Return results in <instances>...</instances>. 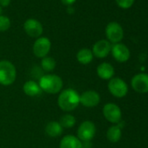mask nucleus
Here are the masks:
<instances>
[{
    "label": "nucleus",
    "mask_w": 148,
    "mask_h": 148,
    "mask_svg": "<svg viewBox=\"0 0 148 148\" xmlns=\"http://www.w3.org/2000/svg\"><path fill=\"white\" fill-rule=\"evenodd\" d=\"M96 125L90 120L83 121L77 130V137L84 143L91 141L96 134Z\"/></svg>",
    "instance_id": "5"
},
{
    "label": "nucleus",
    "mask_w": 148,
    "mask_h": 148,
    "mask_svg": "<svg viewBox=\"0 0 148 148\" xmlns=\"http://www.w3.org/2000/svg\"><path fill=\"white\" fill-rule=\"evenodd\" d=\"M93 54L91 49L89 48H82L80 49L76 55V58L78 62L81 64L87 65L93 60Z\"/></svg>",
    "instance_id": "17"
},
{
    "label": "nucleus",
    "mask_w": 148,
    "mask_h": 148,
    "mask_svg": "<svg viewBox=\"0 0 148 148\" xmlns=\"http://www.w3.org/2000/svg\"><path fill=\"white\" fill-rule=\"evenodd\" d=\"M79 93L72 88L62 90L58 98V107L65 112L75 110L79 105Z\"/></svg>",
    "instance_id": "1"
},
{
    "label": "nucleus",
    "mask_w": 148,
    "mask_h": 148,
    "mask_svg": "<svg viewBox=\"0 0 148 148\" xmlns=\"http://www.w3.org/2000/svg\"><path fill=\"white\" fill-rule=\"evenodd\" d=\"M112 44L106 39H101L97 41L92 49V54L98 58H105L111 53Z\"/></svg>",
    "instance_id": "13"
},
{
    "label": "nucleus",
    "mask_w": 148,
    "mask_h": 148,
    "mask_svg": "<svg viewBox=\"0 0 148 148\" xmlns=\"http://www.w3.org/2000/svg\"><path fill=\"white\" fill-rule=\"evenodd\" d=\"M24 30L29 37L38 38L42 36L44 27L38 20L35 18H28L24 23Z\"/></svg>",
    "instance_id": "9"
},
{
    "label": "nucleus",
    "mask_w": 148,
    "mask_h": 148,
    "mask_svg": "<svg viewBox=\"0 0 148 148\" xmlns=\"http://www.w3.org/2000/svg\"><path fill=\"white\" fill-rule=\"evenodd\" d=\"M23 91L29 97H37L41 94L42 90L38 82L35 80H28L23 86Z\"/></svg>",
    "instance_id": "16"
},
{
    "label": "nucleus",
    "mask_w": 148,
    "mask_h": 148,
    "mask_svg": "<svg viewBox=\"0 0 148 148\" xmlns=\"http://www.w3.org/2000/svg\"><path fill=\"white\" fill-rule=\"evenodd\" d=\"M102 112L105 119L113 125L119 124L122 119V111L115 103H106L103 106Z\"/></svg>",
    "instance_id": "6"
},
{
    "label": "nucleus",
    "mask_w": 148,
    "mask_h": 148,
    "mask_svg": "<svg viewBox=\"0 0 148 148\" xmlns=\"http://www.w3.org/2000/svg\"><path fill=\"white\" fill-rule=\"evenodd\" d=\"M107 88L109 92L115 98H124L128 93V85L125 80L119 77H113L108 82Z\"/></svg>",
    "instance_id": "4"
},
{
    "label": "nucleus",
    "mask_w": 148,
    "mask_h": 148,
    "mask_svg": "<svg viewBox=\"0 0 148 148\" xmlns=\"http://www.w3.org/2000/svg\"><path fill=\"white\" fill-rule=\"evenodd\" d=\"M60 1L63 5H64L66 6H71L75 3L77 0H60Z\"/></svg>",
    "instance_id": "24"
},
{
    "label": "nucleus",
    "mask_w": 148,
    "mask_h": 148,
    "mask_svg": "<svg viewBox=\"0 0 148 148\" xmlns=\"http://www.w3.org/2000/svg\"><path fill=\"white\" fill-rule=\"evenodd\" d=\"M64 128L61 126L58 121H50L45 125V133L47 136L51 138L59 137L63 132Z\"/></svg>",
    "instance_id": "18"
},
{
    "label": "nucleus",
    "mask_w": 148,
    "mask_h": 148,
    "mask_svg": "<svg viewBox=\"0 0 148 148\" xmlns=\"http://www.w3.org/2000/svg\"><path fill=\"white\" fill-rule=\"evenodd\" d=\"M57 65L56 60L50 56H46L43 58H41L40 61V67L43 70V71L45 72H51L55 70Z\"/></svg>",
    "instance_id": "20"
},
{
    "label": "nucleus",
    "mask_w": 148,
    "mask_h": 148,
    "mask_svg": "<svg viewBox=\"0 0 148 148\" xmlns=\"http://www.w3.org/2000/svg\"><path fill=\"white\" fill-rule=\"evenodd\" d=\"M83 142L75 135H65L59 142V148H83Z\"/></svg>",
    "instance_id": "15"
},
{
    "label": "nucleus",
    "mask_w": 148,
    "mask_h": 148,
    "mask_svg": "<svg viewBox=\"0 0 148 148\" xmlns=\"http://www.w3.org/2000/svg\"><path fill=\"white\" fill-rule=\"evenodd\" d=\"M122 137V129L119 125H112L107 129L106 138L111 143H117Z\"/></svg>",
    "instance_id": "19"
},
{
    "label": "nucleus",
    "mask_w": 148,
    "mask_h": 148,
    "mask_svg": "<svg viewBox=\"0 0 148 148\" xmlns=\"http://www.w3.org/2000/svg\"><path fill=\"white\" fill-rule=\"evenodd\" d=\"M38 85L42 92L48 94H57L63 90L64 81L57 74L47 73L38 79Z\"/></svg>",
    "instance_id": "2"
},
{
    "label": "nucleus",
    "mask_w": 148,
    "mask_h": 148,
    "mask_svg": "<svg viewBox=\"0 0 148 148\" xmlns=\"http://www.w3.org/2000/svg\"><path fill=\"white\" fill-rule=\"evenodd\" d=\"M2 12H3V8H2L1 6H0V16L2 15Z\"/></svg>",
    "instance_id": "27"
},
{
    "label": "nucleus",
    "mask_w": 148,
    "mask_h": 148,
    "mask_svg": "<svg viewBox=\"0 0 148 148\" xmlns=\"http://www.w3.org/2000/svg\"><path fill=\"white\" fill-rule=\"evenodd\" d=\"M58 122L64 129H70V128H72L74 125H76L77 120H76V118L74 117L72 114L65 113L60 118Z\"/></svg>",
    "instance_id": "21"
},
{
    "label": "nucleus",
    "mask_w": 148,
    "mask_h": 148,
    "mask_svg": "<svg viewBox=\"0 0 148 148\" xmlns=\"http://www.w3.org/2000/svg\"><path fill=\"white\" fill-rule=\"evenodd\" d=\"M111 53H112L113 58L119 63H125V62L128 61L130 58V56H131L130 50L128 49V47L125 45H124L122 43L112 45Z\"/></svg>",
    "instance_id": "12"
},
{
    "label": "nucleus",
    "mask_w": 148,
    "mask_h": 148,
    "mask_svg": "<svg viewBox=\"0 0 148 148\" xmlns=\"http://www.w3.org/2000/svg\"><path fill=\"white\" fill-rule=\"evenodd\" d=\"M11 25H12V22L9 17L5 15L0 16V32H5L8 31Z\"/></svg>",
    "instance_id": "22"
},
{
    "label": "nucleus",
    "mask_w": 148,
    "mask_h": 148,
    "mask_svg": "<svg viewBox=\"0 0 148 148\" xmlns=\"http://www.w3.org/2000/svg\"><path fill=\"white\" fill-rule=\"evenodd\" d=\"M100 102V95L94 90H87L79 95V104L87 108L96 107Z\"/></svg>",
    "instance_id": "10"
},
{
    "label": "nucleus",
    "mask_w": 148,
    "mask_h": 148,
    "mask_svg": "<svg viewBox=\"0 0 148 148\" xmlns=\"http://www.w3.org/2000/svg\"><path fill=\"white\" fill-rule=\"evenodd\" d=\"M131 86L138 93L148 92V74L138 73L132 78Z\"/></svg>",
    "instance_id": "11"
},
{
    "label": "nucleus",
    "mask_w": 148,
    "mask_h": 148,
    "mask_svg": "<svg viewBox=\"0 0 148 148\" xmlns=\"http://www.w3.org/2000/svg\"><path fill=\"white\" fill-rule=\"evenodd\" d=\"M51 48V42L47 37H39L36 38L33 45H32V51L33 54L38 58H43L48 56Z\"/></svg>",
    "instance_id": "8"
},
{
    "label": "nucleus",
    "mask_w": 148,
    "mask_h": 148,
    "mask_svg": "<svg viewBox=\"0 0 148 148\" xmlns=\"http://www.w3.org/2000/svg\"><path fill=\"white\" fill-rule=\"evenodd\" d=\"M117 5L122 9H129L134 3V0H115Z\"/></svg>",
    "instance_id": "23"
},
{
    "label": "nucleus",
    "mask_w": 148,
    "mask_h": 148,
    "mask_svg": "<svg viewBox=\"0 0 148 148\" xmlns=\"http://www.w3.org/2000/svg\"><path fill=\"white\" fill-rule=\"evenodd\" d=\"M17 79V68L9 60L0 61V85L4 86H12Z\"/></svg>",
    "instance_id": "3"
},
{
    "label": "nucleus",
    "mask_w": 148,
    "mask_h": 148,
    "mask_svg": "<svg viewBox=\"0 0 148 148\" xmlns=\"http://www.w3.org/2000/svg\"><path fill=\"white\" fill-rule=\"evenodd\" d=\"M114 67L108 62H103L97 66V75L103 80H110L114 77Z\"/></svg>",
    "instance_id": "14"
},
{
    "label": "nucleus",
    "mask_w": 148,
    "mask_h": 148,
    "mask_svg": "<svg viewBox=\"0 0 148 148\" xmlns=\"http://www.w3.org/2000/svg\"><path fill=\"white\" fill-rule=\"evenodd\" d=\"M12 0H0V6L3 7H7L11 5Z\"/></svg>",
    "instance_id": "25"
},
{
    "label": "nucleus",
    "mask_w": 148,
    "mask_h": 148,
    "mask_svg": "<svg viewBox=\"0 0 148 148\" xmlns=\"http://www.w3.org/2000/svg\"><path fill=\"white\" fill-rule=\"evenodd\" d=\"M106 40H108L111 44H118L120 43L124 38V30L122 26L117 22H110L106 27Z\"/></svg>",
    "instance_id": "7"
},
{
    "label": "nucleus",
    "mask_w": 148,
    "mask_h": 148,
    "mask_svg": "<svg viewBox=\"0 0 148 148\" xmlns=\"http://www.w3.org/2000/svg\"><path fill=\"white\" fill-rule=\"evenodd\" d=\"M67 12H68V13L70 14V13H73L74 12V8H73V6L72 5H71V6H67Z\"/></svg>",
    "instance_id": "26"
}]
</instances>
